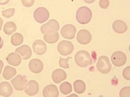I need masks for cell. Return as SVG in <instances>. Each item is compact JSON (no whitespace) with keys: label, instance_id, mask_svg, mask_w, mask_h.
<instances>
[{"label":"cell","instance_id":"6da1fadb","mask_svg":"<svg viewBox=\"0 0 130 97\" xmlns=\"http://www.w3.org/2000/svg\"><path fill=\"white\" fill-rule=\"evenodd\" d=\"M75 61L79 67L85 68L92 64V60L90 53L86 50L77 52L75 55Z\"/></svg>","mask_w":130,"mask_h":97},{"label":"cell","instance_id":"7a4b0ae2","mask_svg":"<svg viewBox=\"0 0 130 97\" xmlns=\"http://www.w3.org/2000/svg\"><path fill=\"white\" fill-rule=\"evenodd\" d=\"M92 17V13L91 9L83 6L77 10L76 13V19L80 24L85 25L91 21Z\"/></svg>","mask_w":130,"mask_h":97},{"label":"cell","instance_id":"3957f363","mask_svg":"<svg viewBox=\"0 0 130 97\" xmlns=\"http://www.w3.org/2000/svg\"><path fill=\"white\" fill-rule=\"evenodd\" d=\"M96 67L98 71L104 74H108L112 68L109 58L105 56H102L98 58Z\"/></svg>","mask_w":130,"mask_h":97},{"label":"cell","instance_id":"277c9868","mask_svg":"<svg viewBox=\"0 0 130 97\" xmlns=\"http://www.w3.org/2000/svg\"><path fill=\"white\" fill-rule=\"evenodd\" d=\"M74 50V45L70 41L63 40L58 45V51L60 54L64 56H67L71 54Z\"/></svg>","mask_w":130,"mask_h":97},{"label":"cell","instance_id":"5b68a950","mask_svg":"<svg viewBox=\"0 0 130 97\" xmlns=\"http://www.w3.org/2000/svg\"><path fill=\"white\" fill-rule=\"evenodd\" d=\"M50 16L47 9L44 7H40L35 10L34 14L35 20L39 23H43L47 21Z\"/></svg>","mask_w":130,"mask_h":97},{"label":"cell","instance_id":"8992f818","mask_svg":"<svg viewBox=\"0 0 130 97\" xmlns=\"http://www.w3.org/2000/svg\"><path fill=\"white\" fill-rule=\"evenodd\" d=\"M111 62L116 67H120L124 65L127 61L125 54L120 51L114 52L111 56Z\"/></svg>","mask_w":130,"mask_h":97},{"label":"cell","instance_id":"52a82bcc","mask_svg":"<svg viewBox=\"0 0 130 97\" xmlns=\"http://www.w3.org/2000/svg\"><path fill=\"white\" fill-rule=\"evenodd\" d=\"M59 29L60 25L58 21L55 19H51L42 26L41 30L42 33L45 34L58 32Z\"/></svg>","mask_w":130,"mask_h":97},{"label":"cell","instance_id":"ba28073f","mask_svg":"<svg viewBox=\"0 0 130 97\" xmlns=\"http://www.w3.org/2000/svg\"><path fill=\"white\" fill-rule=\"evenodd\" d=\"M27 82V80L26 76H22L21 75H18L11 80V83L14 86V88L18 91L24 90Z\"/></svg>","mask_w":130,"mask_h":97},{"label":"cell","instance_id":"9c48e42d","mask_svg":"<svg viewBox=\"0 0 130 97\" xmlns=\"http://www.w3.org/2000/svg\"><path fill=\"white\" fill-rule=\"evenodd\" d=\"M77 30L73 25L67 24L64 26L61 29V33L62 37L68 40H72L75 37Z\"/></svg>","mask_w":130,"mask_h":97},{"label":"cell","instance_id":"30bf717a","mask_svg":"<svg viewBox=\"0 0 130 97\" xmlns=\"http://www.w3.org/2000/svg\"><path fill=\"white\" fill-rule=\"evenodd\" d=\"M77 40L79 43L82 45H87L91 41L92 35L89 31L82 29L77 33Z\"/></svg>","mask_w":130,"mask_h":97},{"label":"cell","instance_id":"8fae6325","mask_svg":"<svg viewBox=\"0 0 130 97\" xmlns=\"http://www.w3.org/2000/svg\"><path fill=\"white\" fill-rule=\"evenodd\" d=\"M39 90V87L38 82L34 80H30L27 83L24 91L29 96H34L38 94Z\"/></svg>","mask_w":130,"mask_h":97},{"label":"cell","instance_id":"7c38bea8","mask_svg":"<svg viewBox=\"0 0 130 97\" xmlns=\"http://www.w3.org/2000/svg\"><path fill=\"white\" fill-rule=\"evenodd\" d=\"M32 48L35 53L38 55L44 54L47 51V45L41 40H37L35 41L32 45Z\"/></svg>","mask_w":130,"mask_h":97},{"label":"cell","instance_id":"4fadbf2b","mask_svg":"<svg viewBox=\"0 0 130 97\" xmlns=\"http://www.w3.org/2000/svg\"><path fill=\"white\" fill-rule=\"evenodd\" d=\"M29 68L33 73L39 74L43 70L44 65L41 60L38 59H33L29 62Z\"/></svg>","mask_w":130,"mask_h":97},{"label":"cell","instance_id":"5bb4252c","mask_svg":"<svg viewBox=\"0 0 130 97\" xmlns=\"http://www.w3.org/2000/svg\"><path fill=\"white\" fill-rule=\"evenodd\" d=\"M43 95L44 97H58L59 92L57 87L54 84L47 85L43 91Z\"/></svg>","mask_w":130,"mask_h":97},{"label":"cell","instance_id":"9a60e30c","mask_svg":"<svg viewBox=\"0 0 130 97\" xmlns=\"http://www.w3.org/2000/svg\"><path fill=\"white\" fill-rule=\"evenodd\" d=\"M67 74L61 69L55 70L52 74V79L55 83H59L66 79Z\"/></svg>","mask_w":130,"mask_h":97},{"label":"cell","instance_id":"2e32d148","mask_svg":"<svg viewBox=\"0 0 130 97\" xmlns=\"http://www.w3.org/2000/svg\"><path fill=\"white\" fill-rule=\"evenodd\" d=\"M112 29L113 30L118 34H123L127 30V24L122 20H116L112 24Z\"/></svg>","mask_w":130,"mask_h":97},{"label":"cell","instance_id":"e0dca14e","mask_svg":"<svg viewBox=\"0 0 130 97\" xmlns=\"http://www.w3.org/2000/svg\"><path fill=\"white\" fill-rule=\"evenodd\" d=\"M13 89L11 84L4 81L0 83V95L3 97H9L12 94Z\"/></svg>","mask_w":130,"mask_h":97},{"label":"cell","instance_id":"ac0fdd59","mask_svg":"<svg viewBox=\"0 0 130 97\" xmlns=\"http://www.w3.org/2000/svg\"><path fill=\"white\" fill-rule=\"evenodd\" d=\"M16 53H19L24 60L30 59L32 55V51L29 46L24 45L18 47L15 50Z\"/></svg>","mask_w":130,"mask_h":97},{"label":"cell","instance_id":"d6986e66","mask_svg":"<svg viewBox=\"0 0 130 97\" xmlns=\"http://www.w3.org/2000/svg\"><path fill=\"white\" fill-rule=\"evenodd\" d=\"M8 63L11 65L17 67L21 63V58L19 55L16 53H10L6 58Z\"/></svg>","mask_w":130,"mask_h":97},{"label":"cell","instance_id":"ffe728a7","mask_svg":"<svg viewBox=\"0 0 130 97\" xmlns=\"http://www.w3.org/2000/svg\"><path fill=\"white\" fill-rule=\"evenodd\" d=\"M44 39L46 42L49 44H54L58 42L59 39V34L58 32L46 33L44 35Z\"/></svg>","mask_w":130,"mask_h":97},{"label":"cell","instance_id":"44dd1931","mask_svg":"<svg viewBox=\"0 0 130 97\" xmlns=\"http://www.w3.org/2000/svg\"><path fill=\"white\" fill-rule=\"evenodd\" d=\"M16 74L17 71L14 68L9 66H7L5 67L4 70L3 76L5 79L9 80L16 75Z\"/></svg>","mask_w":130,"mask_h":97},{"label":"cell","instance_id":"7402d4cb","mask_svg":"<svg viewBox=\"0 0 130 97\" xmlns=\"http://www.w3.org/2000/svg\"><path fill=\"white\" fill-rule=\"evenodd\" d=\"M73 85L74 91L79 94L83 93L86 88L85 83L82 80H76Z\"/></svg>","mask_w":130,"mask_h":97},{"label":"cell","instance_id":"603a6c76","mask_svg":"<svg viewBox=\"0 0 130 97\" xmlns=\"http://www.w3.org/2000/svg\"><path fill=\"white\" fill-rule=\"evenodd\" d=\"M17 30V26L15 23L9 21L6 23L4 26V32L7 35H11Z\"/></svg>","mask_w":130,"mask_h":97},{"label":"cell","instance_id":"cb8c5ba5","mask_svg":"<svg viewBox=\"0 0 130 97\" xmlns=\"http://www.w3.org/2000/svg\"><path fill=\"white\" fill-rule=\"evenodd\" d=\"M24 37L21 34L16 33L12 35L11 39V42L14 46H19L23 43Z\"/></svg>","mask_w":130,"mask_h":97},{"label":"cell","instance_id":"d4e9b609","mask_svg":"<svg viewBox=\"0 0 130 97\" xmlns=\"http://www.w3.org/2000/svg\"><path fill=\"white\" fill-rule=\"evenodd\" d=\"M60 91L64 95L69 94L72 91V86L69 82H63L60 86Z\"/></svg>","mask_w":130,"mask_h":97},{"label":"cell","instance_id":"484cf974","mask_svg":"<svg viewBox=\"0 0 130 97\" xmlns=\"http://www.w3.org/2000/svg\"><path fill=\"white\" fill-rule=\"evenodd\" d=\"M15 10L14 8H12L2 11V15L6 18H10L14 15L15 13Z\"/></svg>","mask_w":130,"mask_h":97},{"label":"cell","instance_id":"4316f807","mask_svg":"<svg viewBox=\"0 0 130 97\" xmlns=\"http://www.w3.org/2000/svg\"><path fill=\"white\" fill-rule=\"evenodd\" d=\"M130 87L127 86L122 88L120 91L119 96L121 97H130Z\"/></svg>","mask_w":130,"mask_h":97},{"label":"cell","instance_id":"83f0119b","mask_svg":"<svg viewBox=\"0 0 130 97\" xmlns=\"http://www.w3.org/2000/svg\"><path fill=\"white\" fill-rule=\"evenodd\" d=\"M68 58L67 59H64L60 57V59L59 61L60 67L64 69L69 68V65L68 63Z\"/></svg>","mask_w":130,"mask_h":97},{"label":"cell","instance_id":"f1b7e54d","mask_svg":"<svg viewBox=\"0 0 130 97\" xmlns=\"http://www.w3.org/2000/svg\"><path fill=\"white\" fill-rule=\"evenodd\" d=\"M122 75L123 77L127 80H130V66L126 67L123 70Z\"/></svg>","mask_w":130,"mask_h":97},{"label":"cell","instance_id":"f546056e","mask_svg":"<svg viewBox=\"0 0 130 97\" xmlns=\"http://www.w3.org/2000/svg\"><path fill=\"white\" fill-rule=\"evenodd\" d=\"M99 5L100 7L103 9H107L110 5L109 0H100Z\"/></svg>","mask_w":130,"mask_h":97},{"label":"cell","instance_id":"4dcf8cb0","mask_svg":"<svg viewBox=\"0 0 130 97\" xmlns=\"http://www.w3.org/2000/svg\"><path fill=\"white\" fill-rule=\"evenodd\" d=\"M21 2L24 7L29 8L33 5L35 0H21Z\"/></svg>","mask_w":130,"mask_h":97},{"label":"cell","instance_id":"1f68e13d","mask_svg":"<svg viewBox=\"0 0 130 97\" xmlns=\"http://www.w3.org/2000/svg\"><path fill=\"white\" fill-rule=\"evenodd\" d=\"M10 0H0V5H5L9 2Z\"/></svg>","mask_w":130,"mask_h":97},{"label":"cell","instance_id":"d6a6232c","mask_svg":"<svg viewBox=\"0 0 130 97\" xmlns=\"http://www.w3.org/2000/svg\"><path fill=\"white\" fill-rule=\"evenodd\" d=\"M4 67V63H3L2 61L0 60V74L2 73V70L3 68Z\"/></svg>","mask_w":130,"mask_h":97},{"label":"cell","instance_id":"836d02e7","mask_svg":"<svg viewBox=\"0 0 130 97\" xmlns=\"http://www.w3.org/2000/svg\"><path fill=\"white\" fill-rule=\"evenodd\" d=\"M84 1L85 3L88 4H92V3L95 2V0H84Z\"/></svg>","mask_w":130,"mask_h":97},{"label":"cell","instance_id":"e575fe53","mask_svg":"<svg viewBox=\"0 0 130 97\" xmlns=\"http://www.w3.org/2000/svg\"><path fill=\"white\" fill-rule=\"evenodd\" d=\"M3 45H4V41L0 37V49L3 47Z\"/></svg>","mask_w":130,"mask_h":97},{"label":"cell","instance_id":"d590c367","mask_svg":"<svg viewBox=\"0 0 130 97\" xmlns=\"http://www.w3.org/2000/svg\"><path fill=\"white\" fill-rule=\"evenodd\" d=\"M3 19L0 17V31L2 29V27L3 26Z\"/></svg>","mask_w":130,"mask_h":97}]
</instances>
